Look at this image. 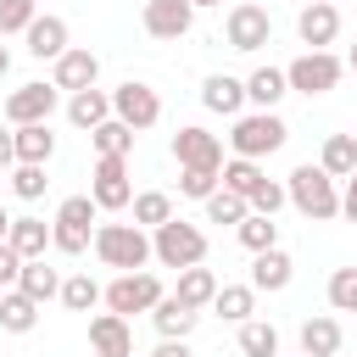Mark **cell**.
Instances as JSON below:
<instances>
[{"label": "cell", "instance_id": "1", "mask_svg": "<svg viewBox=\"0 0 357 357\" xmlns=\"http://www.w3.org/2000/svg\"><path fill=\"white\" fill-rule=\"evenodd\" d=\"M284 201H290L307 223H329V218H340V190H335V178H329L318 162H301V167L284 178Z\"/></svg>", "mask_w": 357, "mask_h": 357}, {"label": "cell", "instance_id": "2", "mask_svg": "<svg viewBox=\"0 0 357 357\" xmlns=\"http://www.w3.org/2000/svg\"><path fill=\"white\" fill-rule=\"evenodd\" d=\"M95 257L106 262V268H117V273H134V268H145L151 262V234L139 229V223H95Z\"/></svg>", "mask_w": 357, "mask_h": 357}, {"label": "cell", "instance_id": "3", "mask_svg": "<svg viewBox=\"0 0 357 357\" xmlns=\"http://www.w3.org/2000/svg\"><path fill=\"white\" fill-rule=\"evenodd\" d=\"M284 139H290V128H284V117H273V112H240L234 128H229V151H234V156H251V162L284 151Z\"/></svg>", "mask_w": 357, "mask_h": 357}, {"label": "cell", "instance_id": "4", "mask_svg": "<svg viewBox=\"0 0 357 357\" xmlns=\"http://www.w3.org/2000/svg\"><path fill=\"white\" fill-rule=\"evenodd\" d=\"M95 201L89 195H67L61 206H56V218H50V251H61V257H84L89 251V240H95Z\"/></svg>", "mask_w": 357, "mask_h": 357}, {"label": "cell", "instance_id": "5", "mask_svg": "<svg viewBox=\"0 0 357 357\" xmlns=\"http://www.w3.org/2000/svg\"><path fill=\"white\" fill-rule=\"evenodd\" d=\"M151 257H156L162 268H190V262H201V257H206V234L173 212L167 223H156V229H151Z\"/></svg>", "mask_w": 357, "mask_h": 357}, {"label": "cell", "instance_id": "6", "mask_svg": "<svg viewBox=\"0 0 357 357\" xmlns=\"http://www.w3.org/2000/svg\"><path fill=\"white\" fill-rule=\"evenodd\" d=\"M167 290H162V279L151 273V268H134V273H117L106 290H100V301H106V312H151L156 301H162Z\"/></svg>", "mask_w": 357, "mask_h": 357}, {"label": "cell", "instance_id": "7", "mask_svg": "<svg viewBox=\"0 0 357 357\" xmlns=\"http://www.w3.org/2000/svg\"><path fill=\"white\" fill-rule=\"evenodd\" d=\"M340 73H346V61H340L335 50H301V56L284 67V84H290L296 95H329V89L340 84Z\"/></svg>", "mask_w": 357, "mask_h": 357}, {"label": "cell", "instance_id": "8", "mask_svg": "<svg viewBox=\"0 0 357 357\" xmlns=\"http://www.w3.org/2000/svg\"><path fill=\"white\" fill-rule=\"evenodd\" d=\"M112 117H117V123H128L134 134H145V128H156V123H162V95H156L145 78H128V84H117V89H112Z\"/></svg>", "mask_w": 357, "mask_h": 357}, {"label": "cell", "instance_id": "9", "mask_svg": "<svg viewBox=\"0 0 357 357\" xmlns=\"http://www.w3.org/2000/svg\"><path fill=\"white\" fill-rule=\"evenodd\" d=\"M223 39H229V50H262V45H273V17L262 11V6H251V0H240V6H229V17H223Z\"/></svg>", "mask_w": 357, "mask_h": 357}, {"label": "cell", "instance_id": "10", "mask_svg": "<svg viewBox=\"0 0 357 357\" xmlns=\"http://www.w3.org/2000/svg\"><path fill=\"white\" fill-rule=\"evenodd\" d=\"M89 201H95L100 212H123V206L134 201V184H128V156H100V162H95Z\"/></svg>", "mask_w": 357, "mask_h": 357}, {"label": "cell", "instance_id": "11", "mask_svg": "<svg viewBox=\"0 0 357 357\" xmlns=\"http://www.w3.org/2000/svg\"><path fill=\"white\" fill-rule=\"evenodd\" d=\"M56 84H17L11 95H6V123L11 128H22V123H50V112H56Z\"/></svg>", "mask_w": 357, "mask_h": 357}, {"label": "cell", "instance_id": "12", "mask_svg": "<svg viewBox=\"0 0 357 357\" xmlns=\"http://www.w3.org/2000/svg\"><path fill=\"white\" fill-rule=\"evenodd\" d=\"M173 162L178 167H223V139L218 134H206L201 123H190V128H178L173 134Z\"/></svg>", "mask_w": 357, "mask_h": 357}, {"label": "cell", "instance_id": "13", "mask_svg": "<svg viewBox=\"0 0 357 357\" xmlns=\"http://www.w3.org/2000/svg\"><path fill=\"white\" fill-rule=\"evenodd\" d=\"M95 78H100V56H95L89 45H67V50L56 56V73H50V84H56V89H67V95H73V89H89Z\"/></svg>", "mask_w": 357, "mask_h": 357}, {"label": "cell", "instance_id": "14", "mask_svg": "<svg viewBox=\"0 0 357 357\" xmlns=\"http://www.w3.org/2000/svg\"><path fill=\"white\" fill-rule=\"evenodd\" d=\"M89 351L95 357H134V329L123 312H95L89 318Z\"/></svg>", "mask_w": 357, "mask_h": 357}, {"label": "cell", "instance_id": "15", "mask_svg": "<svg viewBox=\"0 0 357 357\" xmlns=\"http://www.w3.org/2000/svg\"><path fill=\"white\" fill-rule=\"evenodd\" d=\"M145 33L151 39H184L190 22H195V6L190 0H145Z\"/></svg>", "mask_w": 357, "mask_h": 357}, {"label": "cell", "instance_id": "16", "mask_svg": "<svg viewBox=\"0 0 357 357\" xmlns=\"http://www.w3.org/2000/svg\"><path fill=\"white\" fill-rule=\"evenodd\" d=\"M296 33H301V45H307V50H329V45H335V33H340V11H335L329 0H307V6H301V17H296Z\"/></svg>", "mask_w": 357, "mask_h": 357}, {"label": "cell", "instance_id": "17", "mask_svg": "<svg viewBox=\"0 0 357 357\" xmlns=\"http://www.w3.org/2000/svg\"><path fill=\"white\" fill-rule=\"evenodd\" d=\"M296 279V262H290V251H279V245H268V251H251V290H284Z\"/></svg>", "mask_w": 357, "mask_h": 357}, {"label": "cell", "instance_id": "18", "mask_svg": "<svg viewBox=\"0 0 357 357\" xmlns=\"http://www.w3.org/2000/svg\"><path fill=\"white\" fill-rule=\"evenodd\" d=\"M151 324H156V335H162V340H190V335H195V324H201V312H195V307H184L178 296H162V301L151 307Z\"/></svg>", "mask_w": 357, "mask_h": 357}, {"label": "cell", "instance_id": "19", "mask_svg": "<svg viewBox=\"0 0 357 357\" xmlns=\"http://www.w3.org/2000/svg\"><path fill=\"white\" fill-rule=\"evenodd\" d=\"M22 39H28V56H39V61H56L61 50H67V22L61 17H33L28 28H22Z\"/></svg>", "mask_w": 357, "mask_h": 357}, {"label": "cell", "instance_id": "20", "mask_svg": "<svg viewBox=\"0 0 357 357\" xmlns=\"http://www.w3.org/2000/svg\"><path fill=\"white\" fill-rule=\"evenodd\" d=\"M201 106H206V112H223V117H240V106H245V78L206 73V84H201Z\"/></svg>", "mask_w": 357, "mask_h": 357}, {"label": "cell", "instance_id": "21", "mask_svg": "<svg viewBox=\"0 0 357 357\" xmlns=\"http://www.w3.org/2000/svg\"><path fill=\"white\" fill-rule=\"evenodd\" d=\"M6 245H11L22 262H33V257L50 251V223H45V218H11V223H6Z\"/></svg>", "mask_w": 357, "mask_h": 357}, {"label": "cell", "instance_id": "22", "mask_svg": "<svg viewBox=\"0 0 357 357\" xmlns=\"http://www.w3.org/2000/svg\"><path fill=\"white\" fill-rule=\"evenodd\" d=\"M67 117H73V128H95V123H106L112 117V89H73L67 95Z\"/></svg>", "mask_w": 357, "mask_h": 357}, {"label": "cell", "instance_id": "23", "mask_svg": "<svg viewBox=\"0 0 357 357\" xmlns=\"http://www.w3.org/2000/svg\"><path fill=\"white\" fill-rule=\"evenodd\" d=\"M11 151H17V162H50L56 156V134H50V123H22V128H11Z\"/></svg>", "mask_w": 357, "mask_h": 357}, {"label": "cell", "instance_id": "24", "mask_svg": "<svg viewBox=\"0 0 357 357\" xmlns=\"http://www.w3.org/2000/svg\"><path fill=\"white\" fill-rule=\"evenodd\" d=\"M284 95H290V84H284V67H257V73L245 78V100H251L257 112H273Z\"/></svg>", "mask_w": 357, "mask_h": 357}, {"label": "cell", "instance_id": "25", "mask_svg": "<svg viewBox=\"0 0 357 357\" xmlns=\"http://www.w3.org/2000/svg\"><path fill=\"white\" fill-rule=\"evenodd\" d=\"M184 307H212V296H218V273L212 268H201V262H190V268H178V290H173Z\"/></svg>", "mask_w": 357, "mask_h": 357}, {"label": "cell", "instance_id": "26", "mask_svg": "<svg viewBox=\"0 0 357 357\" xmlns=\"http://www.w3.org/2000/svg\"><path fill=\"white\" fill-rule=\"evenodd\" d=\"M17 290H22V296H33V301L45 307L50 296H61V273H56L45 257H33V262H22V273H17Z\"/></svg>", "mask_w": 357, "mask_h": 357}, {"label": "cell", "instance_id": "27", "mask_svg": "<svg viewBox=\"0 0 357 357\" xmlns=\"http://www.w3.org/2000/svg\"><path fill=\"white\" fill-rule=\"evenodd\" d=\"M340 340H346V335H340V324H335L329 312H318V318L301 324V351H307V357H335Z\"/></svg>", "mask_w": 357, "mask_h": 357}, {"label": "cell", "instance_id": "28", "mask_svg": "<svg viewBox=\"0 0 357 357\" xmlns=\"http://www.w3.org/2000/svg\"><path fill=\"white\" fill-rule=\"evenodd\" d=\"M33 324H39V301L11 284V290L0 296V329H6V335H28Z\"/></svg>", "mask_w": 357, "mask_h": 357}, {"label": "cell", "instance_id": "29", "mask_svg": "<svg viewBox=\"0 0 357 357\" xmlns=\"http://www.w3.org/2000/svg\"><path fill=\"white\" fill-rule=\"evenodd\" d=\"M212 312H218L223 324H245V318L257 312V290H251V284H218Z\"/></svg>", "mask_w": 357, "mask_h": 357}, {"label": "cell", "instance_id": "30", "mask_svg": "<svg viewBox=\"0 0 357 357\" xmlns=\"http://www.w3.org/2000/svg\"><path fill=\"white\" fill-rule=\"evenodd\" d=\"M318 167H324L329 178L357 173V134H329V139H324V151H318Z\"/></svg>", "mask_w": 357, "mask_h": 357}, {"label": "cell", "instance_id": "31", "mask_svg": "<svg viewBox=\"0 0 357 357\" xmlns=\"http://www.w3.org/2000/svg\"><path fill=\"white\" fill-rule=\"evenodd\" d=\"M89 145H95L100 156H134V128L117 123V117H106V123L89 128Z\"/></svg>", "mask_w": 357, "mask_h": 357}, {"label": "cell", "instance_id": "32", "mask_svg": "<svg viewBox=\"0 0 357 357\" xmlns=\"http://www.w3.org/2000/svg\"><path fill=\"white\" fill-rule=\"evenodd\" d=\"M262 178H268V173H262L251 156H229V162L218 167V184H223V190H234V195H251Z\"/></svg>", "mask_w": 357, "mask_h": 357}, {"label": "cell", "instance_id": "33", "mask_svg": "<svg viewBox=\"0 0 357 357\" xmlns=\"http://www.w3.org/2000/svg\"><path fill=\"white\" fill-rule=\"evenodd\" d=\"M240 351L245 357H279V329L268 318H245L240 324Z\"/></svg>", "mask_w": 357, "mask_h": 357}, {"label": "cell", "instance_id": "34", "mask_svg": "<svg viewBox=\"0 0 357 357\" xmlns=\"http://www.w3.org/2000/svg\"><path fill=\"white\" fill-rule=\"evenodd\" d=\"M234 234H240L245 251H268V245H279V223L262 218V212H245V218L234 223Z\"/></svg>", "mask_w": 357, "mask_h": 357}, {"label": "cell", "instance_id": "35", "mask_svg": "<svg viewBox=\"0 0 357 357\" xmlns=\"http://www.w3.org/2000/svg\"><path fill=\"white\" fill-rule=\"evenodd\" d=\"M128 206H134V223H139V229H156V223L173 218V195H162V190H139Z\"/></svg>", "mask_w": 357, "mask_h": 357}, {"label": "cell", "instance_id": "36", "mask_svg": "<svg viewBox=\"0 0 357 357\" xmlns=\"http://www.w3.org/2000/svg\"><path fill=\"white\" fill-rule=\"evenodd\" d=\"M245 212H251V206H245V195H234V190H223V184L206 195V223H240Z\"/></svg>", "mask_w": 357, "mask_h": 357}, {"label": "cell", "instance_id": "37", "mask_svg": "<svg viewBox=\"0 0 357 357\" xmlns=\"http://www.w3.org/2000/svg\"><path fill=\"white\" fill-rule=\"evenodd\" d=\"M45 184H50V178H45V167H39V162H11V190H17L22 201H39V195H45Z\"/></svg>", "mask_w": 357, "mask_h": 357}, {"label": "cell", "instance_id": "38", "mask_svg": "<svg viewBox=\"0 0 357 357\" xmlns=\"http://www.w3.org/2000/svg\"><path fill=\"white\" fill-rule=\"evenodd\" d=\"M61 301H67L73 312H89V307L100 301V284H95L89 273H73V279H61Z\"/></svg>", "mask_w": 357, "mask_h": 357}, {"label": "cell", "instance_id": "39", "mask_svg": "<svg viewBox=\"0 0 357 357\" xmlns=\"http://www.w3.org/2000/svg\"><path fill=\"white\" fill-rule=\"evenodd\" d=\"M329 307L335 312H357V268H335L329 273Z\"/></svg>", "mask_w": 357, "mask_h": 357}, {"label": "cell", "instance_id": "40", "mask_svg": "<svg viewBox=\"0 0 357 357\" xmlns=\"http://www.w3.org/2000/svg\"><path fill=\"white\" fill-rule=\"evenodd\" d=\"M212 190H218V173H212V167H178V195L206 201Z\"/></svg>", "mask_w": 357, "mask_h": 357}, {"label": "cell", "instance_id": "41", "mask_svg": "<svg viewBox=\"0 0 357 357\" xmlns=\"http://www.w3.org/2000/svg\"><path fill=\"white\" fill-rule=\"evenodd\" d=\"M39 17V0H0V33H22Z\"/></svg>", "mask_w": 357, "mask_h": 357}, {"label": "cell", "instance_id": "42", "mask_svg": "<svg viewBox=\"0 0 357 357\" xmlns=\"http://www.w3.org/2000/svg\"><path fill=\"white\" fill-rule=\"evenodd\" d=\"M245 206H251V212H262V218H273V212L284 206V184H279V178H262V184L245 195Z\"/></svg>", "mask_w": 357, "mask_h": 357}, {"label": "cell", "instance_id": "43", "mask_svg": "<svg viewBox=\"0 0 357 357\" xmlns=\"http://www.w3.org/2000/svg\"><path fill=\"white\" fill-rule=\"evenodd\" d=\"M17 273H22V257L0 240V290H11V284H17Z\"/></svg>", "mask_w": 357, "mask_h": 357}, {"label": "cell", "instance_id": "44", "mask_svg": "<svg viewBox=\"0 0 357 357\" xmlns=\"http://www.w3.org/2000/svg\"><path fill=\"white\" fill-rule=\"evenodd\" d=\"M340 218L357 223V173H346V190H340Z\"/></svg>", "mask_w": 357, "mask_h": 357}, {"label": "cell", "instance_id": "45", "mask_svg": "<svg viewBox=\"0 0 357 357\" xmlns=\"http://www.w3.org/2000/svg\"><path fill=\"white\" fill-rule=\"evenodd\" d=\"M151 357H195V351H190V340H162Z\"/></svg>", "mask_w": 357, "mask_h": 357}, {"label": "cell", "instance_id": "46", "mask_svg": "<svg viewBox=\"0 0 357 357\" xmlns=\"http://www.w3.org/2000/svg\"><path fill=\"white\" fill-rule=\"evenodd\" d=\"M11 162H17V151H11V134L0 128V167H11Z\"/></svg>", "mask_w": 357, "mask_h": 357}, {"label": "cell", "instance_id": "47", "mask_svg": "<svg viewBox=\"0 0 357 357\" xmlns=\"http://www.w3.org/2000/svg\"><path fill=\"white\" fill-rule=\"evenodd\" d=\"M6 73H11V50L0 45V78H6Z\"/></svg>", "mask_w": 357, "mask_h": 357}, {"label": "cell", "instance_id": "48", "mask_svg": "<svg viewBox=\"0 0 357 357\" xmlns=\"http://www.w3.org/2000/svg\"><path fill=\"white\" fill-rule=\"evenodd\" d=\"M346 67H351V73H357V45H351V50H346Z\"/></svg>", "mask_w": 357, "mask_h": 357}, {"label": "cell", "instance_id": "49", "mask_svg": "<svg viewBox=\"0 0 357 357\" xmlns=\"http://www.w3.org/2000/svg\"><path fill=\"white\" fill-rule=\"evenodd\" d=\"M6 223H11V212H6V206H0V240H6Z\"/></svg>", "mask_w": 357, "mask_h": 357}, {"label": "cell", "instance_id": "50", "mask_svg": "<svg viewBox=\"0 0 357 357\" xmlns=\"http://www.w3.org/2000/svg\"><path fill=\"white\" fill-rule=\"evenodd\" d=\"M190 6H195V11H201V6H223V0H190Z\"/></svg>", "mask_w": 357, "mask_h": 357}, {"label": "cell", "instance_id": "51", "mask_svg": "<svg viewBox=\"0 0 357 357\" xmlns=\"http://www.w3.org/2000/svg\"><path fill=\"white\" fill-rule=\"evenodd\" d=\"M0 296H6V290H0Z\"/></svg>", "mask_w": 357, "mask_h": 357}, {"label": "cell", "instance_id": "52", "mask_svg": "<svg viewBox=\"0 0 357 357\" xmlns=\"http://www.w3.org/2000/svg\"><path fill=\"white\" fill-rule=\"evenodd\" d=\"M301 357H307V351H301Z\"/></svg>", "mask_w": 357, "mask_h": 357}]
</instances>
